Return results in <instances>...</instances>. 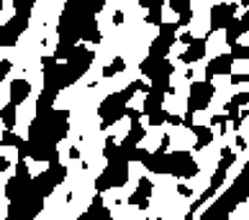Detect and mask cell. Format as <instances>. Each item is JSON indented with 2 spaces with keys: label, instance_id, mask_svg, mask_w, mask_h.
<instances>
[{
  "label": "cell",
  "instance_id": "cell-8",
  "mask_svg": "<svg viewBox=\"0 0 249 220\" xmlns=\"http://www.w3.org/2000/svg\"><path fill=\"white\" fill-rule=\"evenodd\" d=\"M113 23H116V26H121V23H124V13H121V11H116V16H113Z\"/></svg>",
  "mask_w": 249,
  "mask_h": 220
},
{
  "label": "cell",
  "instance_id": "cell-4",
  "mask_svg": "<svg viewBox=\"0 0 249 220\" xmlns=\"http://www.w3.org/2000/svg\"><path fill=\"white\" fill-rule=\"evenodd\" d=\"M0 143H3V146H16V149H18V146H21L23 141L21 139H18V136L11 131V128H8V131L3 133V136H0Z\"/></svg>",
  "mask_w": 249,
  "mask_h": 220
},
{
  "label": "cell",
  "instance_id": "cell-5",
  "mask_svg": "<svg viewBox=\"0 0 249 220\" xmlns=\"http://www.w3.org/2000/svg\"><path fill=\"white\" fill-rule=\"evenodd\" d=\"M234 57L236 59H249V47H239V44H236V47H234Z\"/></svg>",
  "mask_w": 249,
  "mask_h": 220
},
{
  "label": "cell",
  "instance_id": "cell-1",
  "mask_svg": "<svg viewBox=\"0 0 249 220\" xmlns=\"http://www.w3.org/2000/svg\"><path fill=\"white\" fill-rule=\"evenodd\" d=\"M29 95H31V85L26 79H13L11 82V103L21 105Z\"/></svg>",
  "mask_w": 249,
  "mask_h": 220
},
{
  "label": "cell",
  "instance_id": "cell-9",
  "mask_svg": "<svg viewBox=\"0 0 249 220\" xmlns=\"http://www.w3.org/2000/svg\"><path fill=\"white\" fill-rule=\"evenodd\" d=\"M5 169H8V159L3 157V154H0V174H3Z\"/></svg>",
  "mask_w": 249,
  "mask_h": 220
},
{
  "label": "cell",
  "instance_id": "cell-11",
  "mask_svg": "<svg viewBox=\"0 0 249 220\" xmlns=\"http://www.w3.org/2000/svg\"><path fill=\"white\" fill-rule=\"evenodd\" d=\"M0 31H3V26H0Z\"/></svg>",
  "mask_w": 249,
  "mask_h": 220
},
{
  "label": "cell",
  "instance_id": "cell-7",
  "mask_svg": "<svg viewBox=\"0 0 249 220\" xmlns=\"http://www.w3.org/2000/svg\"><path fill=\"white\" fill-rule=\"evenodd\" d=\"M8 72H11V62H0V82L5 79Z\"/></svg>",
  "mask_w": 249,
  "mask_h": 220
},
{
  "label": "cell",
  "instance_id": "cell-3",
  "mask_svg": "<svg viewBox=\"0 0 249 220\" xmlns=\"http://www.w3.org/2000/svg\"><path fill=\"white\" fill-rule=\"evenodd\" d=\"M0 121H3L5 128H13L16 126V103H8L0 108Z\"/></svg>",
  "mask_w": 249,
  "mask_h": 220
},
{
  "label": "cell",
  "instance_id": "cell-6",
  "mask_svg": "<svg viewBox=\"0 0 249 220\" xmlns=\"http://www.w3.org/2000/svg\"><path fill=\"white\" fill-rule=\"evenodd\" d=\"M110 67H113L116 72H124V69H126V59H124V57H116V59H113V64H110Z\"/></svg>",
  "mask_w": 249,
  "mask_h": 220
},
{
  "label": "cell",
  "instance_id": "cell-2",
  "mask_svg": "<svg viewBox=\"0 0 249 220\" xmlns=\"http://www.w3.org/2000/svg\"><path fill=\"white\" fill-rule=\"evenodd\" d=\"M203 51H206V41H193V47L185 51V54H182V59H185V62H198L200 57H203Z\"/></svg>",
  "mask_w": 249,
  "mask_h": 220
},
{
  "label": "cell",
  "instance_id": "cell-10",
  "mask_svg": "<svg viewBox=\"0 0 249 220\" xmlns=\"http://www.w3.org/2000/svg\"><path fill=\"white\" fill-rule=\"evenodd\" d=\"M3 3H5V0H0V11H3Z\"/></svg>",
  "mask_w": 249,
  "mask_h": 220
}]
</instances>
